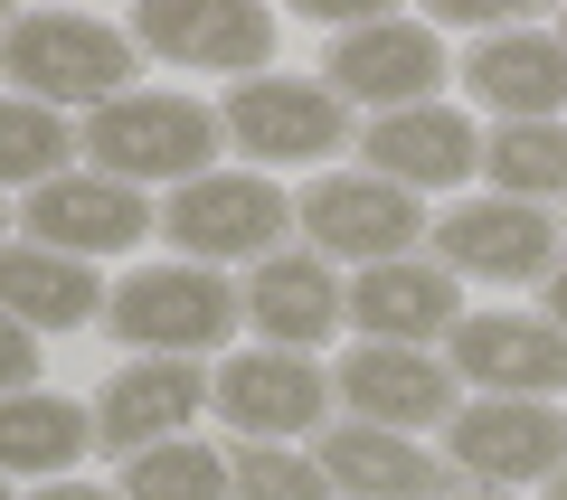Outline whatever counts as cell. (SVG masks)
<instances>
[{"label":"cell","instance_id":"14","mask_svg":"<svg viewBox=\"0 0 567 500\" xmlns=\"http://www.w3.org/2000/svg\"><path fill=\"white\" fill-rule=\"evenodd\" d=\"M29 246H58V256L95 264V256H123V246L162 237V208L142 199V189L104 180V170H66V180L29 189Z\"/></svg>","mask_w":567,"mask_h":500},{"label":"cell","instance_id":"17","mask_svg":"<svg viewBox=\"0 0 567 500\" xmlns=\"http://www.w3.org/2000/svg\"><path fill=\"white\" fill-rule=\"evenodd\" d=\"M464 85L492 123H567V39L558 29H502L473 39Z\"/></svg>","mask_w":567,"mask_h":500},{"label":"cell","instance_id":"16","mask_svg":"<svg viewBox=\"0 0 567 500\" xmlns=\"http://www.w3.org/2000/svg\"><path fill=\"white\" fill-rule=\"evenodd\" d=\"M454 321H464V283L445 274L435 256H398V264H369L350 283V331L388 350H445Z\"/></svg>","mask_w":567,"mask_h":500},{"label":"cell","instance_id":"21","mask_svg":"<svg viewBox=\"0 0 567 500\" xmlns=\"http://www.w3.org/2000/svg\"><path fill=\"white\" fill-rule=\"evenodd\" d=\"M0 312L20 321V331H39V341H58V331H85V321H104V274L76 256H58V246H0Z\"/></svg>","mask_w":567,"mask_h":500},{"label":"cell","instance_id":"20","mask_svg":"<svg viewBox=\"0 0 567 500\" xmlns=\"http://www.w3.org/2000/svg\"><path fill=\"white\" fill-rule=\"evenodd\" d=\"M246 321L265 331V350H303L312 360V341H331L350 321V293H341V274H331L312 246H284V256H265L256 283H246Z\"/></svg>","mask_w":567,"mask_h":500},{"label":"cell","instance_id":"34","mask_svg":"<svg viewBox=\"0 0 567 500\" xmlns=\"http://www.w3.org/2000/svg\"><path fill=\"white\" fill-rule=\"evenodd\" d=\"M558 39H567V29H558Z\"/></svg>","mask_w":567,"mask_h":500},{"label":"cell","instance_id":"11","mask_svg":"<svg viewBox=\"0 0 567 500\" xmlns=\"http://www.w3.org/2000/svg\"><path fill=\"white\" fill-rule=\"evenodd\" d=\"M208 406L237 425V444H293V435H322L331 368H312L303 350H237L208 378Z\"/></svg>","mask_w":567,"mask_h":500},{"label":"cell","instance_id":"15","mask_svg":"<svg viewBox=\"0 0 567 500\" xmlns=\"http://www.w3.org/2000/svg\"><path fill=\"white\" fill-rule=\"evenodd\" d=\"M312 462H322V481L341 500H454L464 491L445 454H416V435H388V425H360V416L322 425Z\"/></svg>","mask_w":567,"mask_h":500},{"label":"cell","instance_id":"28","mask_svg":"<svg viewBox=\"0 0 567 500\" xmlns=\"http://www.w3.org/2000/svg\"><path fill=\"white\" fill-rule=\"evenodd\" d=\"M29 500H123V491H95V481H48V491H29Z\"/></svg>","mask_w":567,"mask_h":500},{"label":"cell","instance_id":"4","mask_svg":"<svg viewBox=\"0 0 567 500\" xmlns=\"http://www.w3.org/2000/svg\"><path fill=\"white\" fill-rule=\"evenodd\" d=\"M284 227H293V199L265 170H208L171 189L162 208V237L181 246V264H265L284 256Z\"/></svg>","mask_w":567,"mask_h":500},{"label":"cell","instance_id":"29","mask_svg":"<svg viewBox=\"0 0 567 500\" xmlns=\"http://www.w3.org/2000/svg\"><path fill=\"white\" fill-rule=\"evenodd\" d=\"M539 293H548V312H539V321H558V331H567V264H558V274L539 283Z\"/></svg>","mask_w":567,"mask_h":500},{"label":"cell","instance_id":"10","mask_svg":"<svg viewBox=\"0 0 567 500\" xmlns=\"http://www.w3.org/2000/svg\"><path fill=\"white\" fill-rule=\"evenodd\" d=\"M425 237H435V264L454 283H548L558 274V227L529 199H464Z\"/></svg>","mask_w":567,"mask_h":500},{"label":"cell","instance_id":"22","mask_svg":"<svg viewBox=\"0 0 567 500\" xmlns=\"http://www.w3.org/2000/svg\"><path fill=\"white\" fill-rule=\"evenodd\" d=\"M85 444H95V406L58 397V387H20V397H0V481H10V472L58 481Z\"/></svg>","mask_w":567,"mask_h":500},{"label":"cell","instance_id":"13","mask_svg":"<svg viewBox=\"0 0 567 500\" xmlns=\"http://www.w3.org/2000/svg\"><path fill=\"white\" fill-rule=\"evenodd\" d=\"M445 368L483 397H548L558 406L567 387V331L558 321H529V312H464L445 341Z\"/></svg>","mask_w":567,"mask_h":500},{"label":"cell","instance_id":"26","mask_svg":"<svg viewBox=\"0 0 567 500\" xmlns=\"http://www.w3.org/2000/svg\"><path fill=\"white\" fill-rule=\"evenodd\" d=\"M227 500H341L322 481L312 454H284V444H227Z\"/></svg>","mask_w":567,"mask_h":500},{"label":"cell","instance_id":"1","mask_svg":"<svg viewBox=\"0 0 567 500\" xmlns=\"http://www.w3.org/2000/svg\"><path fill=\"white\" fill-rule=\"evenodd\" d=\"M133 29L114 20H85V10H29V20H0V76L20 85L29 104H48V114H95V104L133 95Z\"/></svg>","mask_w":567,"mask_h":500},{"label":"cell","instance_id":"3","mask_svg":"<svg viewBox=\"0 0 567 500\" xmlns=\"http://www.w3.org/2000/svg\"><path fill=\"white\" fill-rule=\"evenodd\" d=\"M246 321V293L218 274V264H142V274H123L114 293H104V331H114L123 350H142V360H199V350L237 341Z\"/></svg>","mask_w":567,"mask_h":500},{"label":"cell","instance_id":"5","mask_svg":"<svg viewBox=\"0 0 567 500\" xmlns=\"http://www.w3.org/2000/svg\"><path fill=\"white\" fill-rule=\"evenodd\" d=\"M445 462L464 491H520L567 472V416L548 397H473L445 425Z\"/></svg>","mask_w":567,"mask_h":500},{"label":"cell","instance_id":"19","mask_svg":"<svg viewBox=\"0 0 567 500\" xmlns=\"http://www.w3.org/2000/svg\"><path fill=\"white\" fill-rule=\"evenodd\" d=\"M360 160L398 189H464L483 170V133L454 104H406V114H379L360 133Z\"/></svg>","mask_w":567,"mask_h":500},{"label":"cell","instance_id":"6","mask_svg":"<svg viewBox=\"0 0 567 500\" xmlns=\"http://www.w3.org/2000/svg\"><path fill=\"white\" fill-rule=\"evenodd\" d=\"M293 227L312 237V256L322 264H398L416 256V189L379 180V170H331V180H312L303 199H293Z\"/></svg>","mask_w":567,"mask_h":500},{"label":"cell","instance_id":"8","mask_svg":"<svg viewBox=\"0 0 567 500\" xmlns=\"http://www.w3.org/2000/svg\"><path fill=\"white\" fill-rule=\"evenodd\" d=\"M218 133L237 152H256V170H275V160H331L350 142V104L312 76H246V85H227Z\"/></svg>","mask_w":567,"mask_h":500},{"label":"cell","instance_id":"7","mask_svg":"<svg viewBox=\"0 0 567 500\" xmlns=\"http://www.w3.org/2000/svg\"><path fill=\"white\" fill-rule=\"evenodd\" d=\"M322 85H331L341 104H369V123H379V114H406V104H435V85H445V39H435L425 20L331 29Z\"/></svg>","mask_w":567,"mask_h":500},{"label":"cell","instance_id":"30","mask_svg":"<svg viewBox=\"0 0 567 500\" xmlns=\"http://www.w3.org/2000/svg\"><path fill=\"white\" fill-rule=\"evenodd\" d=\"M454 500H520V491H454Z\"/></svg>","mask_w":567,"mask_h":500},{"label":"cell","instance_id":"32","mask_svg":"<svg viewBox=\"0 0 567 500\" xmlns=\"http://www.w3.org/2000/svg\"><path fill=\"white\" fill-rule=\"evenodd\" d=\"M0 500H10V481H0Z\"/></svg>","mask_w":567,"mask_h":500},{"label":"cell","instance_id":"27","mask_svg":"<svg viewBox=\"0 0 567 500\" xmlns=\"http://www.w3.org/2000/svg\"><path fill=\"white\" fill-rule=\"evenodd\" d=\"M20 387H39V331L0 312V397H20Z\"/></svg>","mask_w":567,"mask_h":500},{"label":"cell","instance_id":"2","mask_svg":"<svg viewBox=\"0 0 567 500\" xmlns=\"http://www.w3.org/2000/svg\"><path fill=\"white\" fill-rule=\"evenodd\" d=\"M76 152L95 160L104 180L142 189V180H208V152H218V114H208L199 95H152V85H133V95L95 104V114L76 123Z\"/></svg>","mask_w":567,"mask_h":500},{"label":"cell","instance_id":"9","mask_svg":"<svg viewBox=\"0 0 567 500\" xmlns=\"http://www.w3.org/2000/svg\"><path fill=\"white\" fill-rule=\"evenodd\" d=\"M133 48L246 85V76L275 66V20H265L256 0H142L133 10Z\"/></svg>","mask_w":567,"mask_h":500},{"label":"cell","instance_id":"25","mask_svg":"<svg viewBox=\"0 0 567 500\" xmlns=\"http://www.w3.org/2000/svg\"><path fill=\"white\" fill-rule=\"evenodd\" d=\"M123 500H227V454L199 435L152 444V454L123 462Z\"/></svg>","mask_w":567,"mask_h":500},{"label":"cell","instance_id":"31","mask_svg":"<svg viewBox=\"0 0 567 500\" xmlns=\"http://www.w3.org/2000/svg\"><path fill=\"white\" fill-rule=\"evenodd\" d=\"M548 500H567V472H558V481H548Z\"/></svg>","mask_w":567,"mask_h":500},{"label":"cell","instance_id":"33","mask_svg":"<svg viewBox=\"0 0 567 500\" xmlns=\"http://www.w3.org/2000/svg\"><path fill=\"white\" fill-rule=\"evenodd\" d=\"M0 227H10V218H0Z\"/></svg>","mask_w":567,"mask_h":500},{"label":"cell","instance_id":"23","mask_svg":"<svg viewBox=\"0 0 567 500\" xmlns=\"http://www.w3.org/2000/svg\"><path fill=\"white\" fill-rule=\"evenodd\" d=\"M483 170H492V199H567V123H492L483 142Z\"/></svg>","mask_w":567,"mask_h":500},{"label":"cell","instance_id":"12","mask_svg":"<svg viewBox=\"0 0 567 500\" xmlns=\"http://www.w3.org/2000/svg\"><path fill=\"white\" fill-rule=\"evenodd\" d=\"M331 397H341L360 425H388V435H425V425H454V406H464V378H454L435 350L360 341L341 368H331Z\"/></svg>","mask_w":567,"mask_h":500},{"label":"cell","instance_id":"18","mask_svg":"<svg viewBox=\"0 0 567 500\" xmlns=\"http://www.w3.org/2000/svg\"><path fill=\"white\" fill-rule=\"evenodd\" d=\"M199 406H208V378L189 360H133L123 378H104V397H95V444L104 454H152V444H181L189 425H199Z\"/></svg>","mask_w":567,"mask_h":500},{"label":"cell","instance_id":"24","mask_svg":"<svg viewBox=\"0 0 567 500\" xmlns=\"http://www.w3.org/2000/svg\"><path fill=\"white\" fill-rule=\"evenodd\" d=\"M66 152H76V123L66 114H48L29 95H0V180L48 189V180H66Z\"/></svg>","mask_w":567,"mask_h":500}]
</instances>
